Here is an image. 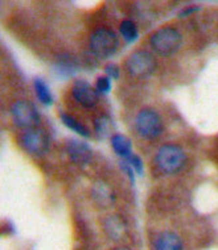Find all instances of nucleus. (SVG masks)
I'll return each instance as SVG.
<instances>
[{"instance_id": "nucleus-1", "label": "nucleus", "mask_w": 218, "mask_h": 250, "mask_svg": "<svg viewBox=\"0 0 218 250\" xmlns=\"http://www.w3.org/2000/svg\"><path fill=\"white\" fill-rule=\"evenodd\" d=\"M187 155L177 145H164L159 149L155 157V164L164 174L179 173L184 167Z\"/></svg>"}, {"instance_id": "nucleus-2", "label": "nucleus", "mask_w": 218, "mask_h": 250, "mask_svg": "<svg viewBox=\"0 0 218 250\" xmlns=\"http://www.w3.org/2000/svg\"><path fill=\"white\" fill-rule=\"evenodd\" d=\"M119 41L113 30L100 28L90 37V49L99 58H109L118 50Z\"/></svg>"}, {"instance_id": "nucleus-3", "label": "nucleus", "mask_w": 218, "mask_h": 250, "mask_svg": "<svg viewBox=\"0 0 218 250\" xmlns=\"http://www.w3.org/2000/svg\"><path fill=\"white\" fill-rule=\"evenodd\" d=\"M151 45L159 54L170 56L179 50L181 45V35L173 28H162L151 36Z\"/></svg>"}, {"instance_id": "nucleus-4", "label": "nucleus", "mask_w": 218, "mask_h": 250, "mask_svg": "<svg viewBox=\"0 0 218 250\" xmlns=\"http://www.w3.org/2000/svg\"><path fill=\"white\" fill-rule=\"evenodd\" d=\"M136 129L147 140L156 138L163 130L162 117L153 109H142L136 116Z\"/></svg>"}, {"instance_id": "nucleus-5", "label": "nucleus", "mask_w": 218, "mask_h": 250, "mask_svg": "<svg viewBox=\"0 0 218 250\" xmlns=\"http://www.w3.org/2000/svg\"><path fill=\"white\" fill-rule=\"evenodd\" d=\"M127 70L135 78H147L153 73L156 67V61L151 53L139 50L132 53L127 60Z\"/></svg>"}, {"instance_id": "nucleus-6", "label": "nucleus", "mask_w": 218, "mask_h": 250, "mask_svg": "<svg viewBox=\"0 0 218 250\" xmlns=\"http://www.w3.org/2000/svg\"><path fill=\"white\" fill-rule=\"evenodd\" d=\"M11 115L15 121V124L22 128L33 129L36 125L40 123V116L37 109L31 102L28 100H18L12 105Z\"/></svg>"}, {"instance_id": "nucleus-7", "label": "nucleus", "mask_w": 218, "mask_h": 250, "mask_svg": "<svg viewBox=\"0 0 218 250\" xmlns=\"http://www.w3.org/2000/svg\"><path fill=\"white\" fill-rule=\"evenodd\" d=\"M22 145L28 153L33 155H44L49 149V138L41 129H28L22 136Z\"/></svg>"}, {"instance_id": "nucleus-8", "label": "nucleus", "mask_w": 218, "mask_h": 250, "mask_svg": "<svg viewBox=\"0 0 218 250\" xmlns=\"http://www.w3.org/2000/svg\"><path fill=\"white\" fill-rule=\"evenodd\" d=\"M72 90L74 99L83 107L92 108L98 102V91L93 88L92 84L86 81H75Z\"/></svg>"}, {"instance_id": "nucleus-9", "label": "nucleus", "mask_w": 218, "mask_h": 250, "mask_svg": "<svg viewBox=\"0 0 218 250\" xmlns=\"http://www.w3.org/2000/svg\"><path fill=\"white\" fill-rule=\"evenodd\" d=\"M66 150L70 160L78 165L89 164L93 157L92 147L79 140H69L66 144Z\"/></svg>"}, {"instance_id": "nucleus-10", "label": "nucleus", "mask_w": 218, "mask_h": 250, "mask_svg": "<svg viewBox=\"0 0 218 250\" xmlns=\"http://www.w3.org/2000/svg\"><path fill=\"white\" fill-rule=\"evenodd\" d=\"M93 199L96 200L97 204H99L100 207H107L114 202V192L110 188L109 185H106L105 182H98L93 186L92 190Z\"/></svg>"}, {"instance_id": "nucleus-11", "label": "nucleus", "mask_w": 218, "mask_h": 250, "mask_svg": "<svg viewBox=\"0 0 218 250\" xmlns=\"http://www.w3.org/2000/svg\"><path fill=\"white\" fill-rule=\"evenodd\" d=\"M156 250H183V241L181 238L172 232L162 233L155 241Z\"/></svg>"}, {"instance_id": "nucleus-12", "label": "nucleus", "mask_w": 218, "mask_h": 250, "mask_svg": "<svg viewBox=\"0 0 218 250\" xmlns=\"http://www.w3.org/2000/svg\"><path fill=\"white\" fill-rule=\"evenodd\" d=\"M105 230L113 240H121L124 237L127 229L126 225L119 216H109L105 221Z\"/></svg>"}, {"instance_id": "nucleus-13", "label": "nucleus", "mask_w": 218, "mask_h": 250, "mask_svg": "<svg viewBox=\"0 0 218 250\" xmlns=\"http://www.w3.org/2000/svg\"><path fill=\"white\" fill-rule=\"evenodd\" d=\"M111 145H113L114 151L126 160L127 157L132 153L131 151V141L122 134H114L111 137Z\"/></svg>"}, {"instance_id": "nucleus-14", "label": "nucleus", "mask_w": 218, "mask_h": 250, "mask_svg": "<svg viewBox=\"0 0 218 250\" xmlns=\"http://www.w3.org/2000/svg\"><path fill=\"white\" fill-rule=\"evenodd\" d=\"M33 86H35L36 95H37L40 102L43 104H45V105H50V104L53 103V96L52 94H50L49 87L47 86V83L37 78V79H35Z\"/></svg>"}, {"instance_id": "nucleus-15", "label": "nucleus", "mask_w": 218, "mask_h": 250, "mask_svg": "<svg viewBox=\"0 0 218 250\" xmlns=\"http://www.w3.org/2000/svg\"><path fill=\"white\" fill-rule=\"evenodd\" d=\"M61 120L69 129H72L73 132H75V133L81 134L82 137H90V132H89V129H87L85 125L81 124L79 121L75 120L74 117L69 116V115H66V113H62Z\"/></svg>"}, {"instance_id": "nucleus-16", "label": "nucleus", "mask_w": 218, "mask_h": 250, "mask_svg": "<svg viewBox=\"0 0 218 250\" xmlns=\"http://www.w3.org/2000/svg\"><path fill=\"white\" fill-rule=\"evenodd\" d=\"M96 132L99 138H107L113 132V121L110 120L107 116L98 117L94 123Z\"/></svg>"}, {"instance_id": "nucleus-17", "label": "nucleus", "mask_w": 218, "mask_h": 250, "mask_svg": "<svg viewBox=\"0 0 218 250\" xmlns=\"http://www.w3.org/2000/svg\"><path fill=\"white\" fill-rule=\"evenodd\" d=\"M121 33L124 37L127 42H132V41H135L136 37H138V28L132 21L130 20H124V21L121 24Z\"/></svg>"}, {"instance_id": "nucleus-18", "label": "nucleus", "mask_w": 218, "mask_h": 250, "mask_svg": "<svg viewBox=\"0 0 218 250\" xmlns=\"http://www.w3.org/2000/svg\"><path fill=\"white\" fill-rule=\"evenodd\" d=\"M126 161L131 165V167L134 168V171H136V173L139 174V175H142V174H143V161L140 160L139 155L131 153V154L126 158Z\"/></svg>"}, {"instance_id": "nucleus-19", "label": "nucleus", "mask_w": 218, "mask_h": 250, "mask_svg": "<svg viewBox=\"0 0 218 250\" xmlns=\"http://www.w3.org/2000/svg\"><path fill=\"white\" fill-rule=\"evenodd\" d=\"M111 90V81L109 77H99L97 79V91L100 94H107Z\"/></svg>"}, {"instance_id": "nucleus-20", "label": "nucleus", "mask_w": 218, "mask_h": 250, "mask_svg": "<svg viewBox=\"0 0 218 250\" xmlns=\"http://www.w3.org/2000/svg\"><path fill=\"white\" fill-rule=\"evenodd\" d=\"M105 71L107 74V77L113 78V79H118L119 78V69L118 66L114 65V63H109L105 67Z\"/></svg>"}, {"instance_id": "nucleus-21", "label": "nucleus", "mask_w": 218, "mask_h": 250, "mask_svg": "<svg viewBox=\"0 0 218 250\" xmlns=\"http://www.w3.org/2000/svg\"><path fill=\"white\" fill-rule=\"evenodd\" d=\"M121 167H122V170L124 171V173L128 175V178L131 179V182L134 183V179H135V175H134V168L131 167V165L127 162L126 160L124 161H121Z\"/></svg>"}, {"instance_id": "nucleus-22", "label": "nucleus", "mask_w": 218, "mask_h": 250, "mask_svg": "<svg viewBox=\"0 0 218 250\" xmlns=\"http://www.w3.org/2000/svg\"><path fill=\"white\" fill-rule=\"evenodd\" d=\"M193 11H197V7H193V8H187L185 11H183V12H181V16H185V15H188V13H192Z\"/></svg>"}, {"instance_id": "nucleus-23", "label": "nucleus", "mask_w": 218, "mask_h": 250, "mask_svg": "<svg viewBox=\"0 0 218 250\" xmlns=\"http://www.w3.org/2000/svg\"><path fill=\"white\" fill-rule=\"evenodd\" d=\"M117 250H130V249H128V248H119V249Z\"/></svg>"}]
</instances>
